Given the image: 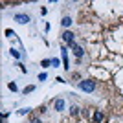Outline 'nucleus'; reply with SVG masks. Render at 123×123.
I'll list each match as a JSON object with an SVG mask.
<instances>
[{
    "mask_svg": "<svg viewBox=\"0 0 123 123\" xmlns=\"http://www.w3.org/2000/svg\"><path fill=\"white\" fill-rule=\"evenodd\" d=\"M50 64H51V61H50V59H44V61H42V66H44V68H48Z\"/></svg>",
    "mask_w": 123,
    "mask_h": 123,
    "instance_id": "obj_12",
    "label": "nucleus"
},
{
    "mask_svg": "<svg viewBox=\"0 0 123 123\" xmlns=\"http://www.w3.org/2000/svg\"><path fill=\"white\" fill-rule=\"evenodd\" d=\"M33 90H35V86H33V85H30V86H26L22 92H24V94H30V92H33Z\"/></svg>",
    "mask_w": 123,
    "mask_h": 123,
    "instance_id": "obj_9",
    "label": "nucleus"
},
{
    "mask_svg": "<svg viewBox=\"0 0 123 123\" xmlns=\"http://www.w3.org/2000/svg\"><path fill=\"white\" fill-rule=\"evenodd\" d=\"M9 90H11V92H15V90H17V85H15V83H9Z\"/></svg>",
    "mask_w": 123,
    "mask_h": 123,
    "instance_id": "obj_13",
    "label": "nucleus"
},
{
    "mask_svg": "<svg viewBox=\"0 0 123 123\" xmlns=\"http://www.w3.org/2000/svg\"><path fill=\"white\" fill-rule=\"evenodd\" d=\"M101 119H103V112H101V110H96V114H94V121L99 123Z\"/></svg>",
    "mask_w": 123,
    "mask_h": 123,
    "instance_id": "obj_8",
    "label": "nucleus"
},
{
    "mask_svg": "<svg viewBox=\"0 0 123 123\" xmlns=\"http://www.w3.org/2000/svg\"><path fill=\"white\" fill-rule=\"evenodd\" d=\"M62 61H64V70H70V66H68V57H66V48H62Z\"/></svg>",
    "mask_w": 123,
    "mask_h": 123,
    "instance_id": "obj_6",
    "label": "nucleus"
},
{
    "mask_svg": "<svg viewBox=\"0 0 123 123\" xmlns=\"http://www.w3.org/2000/svg\"><path fill=\"white\" fill-rule=\"evenodd\" d=\"M64 107H66V105H64V99H62V98L53 99V108H55V110L61 112V110H64Z\"/></svg>",
    "mask_w": 123,
    "mask_h": 123,
    "instance_id": "obj_3",
    "label": "nucleus"
},
{
    "mask_svg": "<svg viewBox=\"0 0 123 123\" xmlns=\"http://www.w3.org/2000/svg\"><path fill=\"white\" fill-rule=\"evenodd\" d=\"M77 86L81 88L83 92H88V94H92V92H96L98 85H96V81H94V79H81Z\"/></svg>",
    "mask_w": 123,
    "mask_h": 123,
    "instance_id": "obj_1",
    "label": "nucleus"
},
{
    "mask_svg": "<svg viewBox=\"0 0 123 123\" xmlns=\"http://www.w3.org/2000/svg\"><path fill=\"white\" fill-rule=\"evenodd\" d=\"M6 35H7V37H13V35H15V33H13V31H11V30H6Z\"/></svg>",
    "mask_w": 123,
    "mask_h": 123,
    "instance_id": "obj_17",
    "label": "nucleus"
},
{
    "mask_svg": "<svg viewBox=\"0 0 123 123\" xmlns=\"http://www.w3.org/2000/svg\"><path fill=\"white\" fill-rule=\"evenodd\" d=\"M13 20L18 22V24H28L31 20V17L28 13H17V15H13Z\"/></svg>",
    "mask_w": 123,
    "mask_h": 123,
    "instance_id": "obj_2",
    "label": "nucleus"
},
{
    "mask_svg": "<svg viewBox=\"0 0 123 123\" xmlns=\"http://www.w3.org/2000/svg\"><path fill=\"white\" fill-rule=\"evenodd\" d=\"M30 123H42V121H41V118H37V116H31V118H30Z\"/></svg>",
    "mask_w": 123,
    "mask_h": 123,
    "instance_id": "obj_10",
    "label": "nucleus"
},
{
    "mask_svg": "<svg viewBox=\"0 0 123 123\" xmlns=\"http://www.w3.org/2000/svg\"><path fill=\"white\" fill-rule=\"evenodd\" d=\"M61 24L64 26V28H68V26H72V18H70V17H62Z\"/></svg>",
    "mask_w": 123,
    "mask_h": 123,
    "instance_id": "obj_7",
    "label": "nucleus"
},
{
    "mask_svg": "<svg viewBox=\"0 0 123 123\" xmlns=\"http://www.w3.org/2000/svg\"><path fill=\"white\" fill-rule=\"evenodd\" d=\"M9 51H11V55L15 57V59H20V53H18L17 50H9Z\"/></svg>",
    "mask_w": 123,
    "mask_h": 123,
    "instance_id": "obj_11",
    "label": "nucleus"
},
{
    "mask_svg": "<svg viewBox=\"0 0 123 123\" xmlns=\"http://www.w3.org/2000/svg\"><path fill=\"white\" fill-rule=\"evenodd\" d=\"M51 64H53V66H59V59H51Z\"/></svg>",
    "mask_w": 123,
    "mask_h": 123,
    "instance_id": "obj_16",
    "label": "nucleus"
},
{
    "mask_svg": "<svg viewBox=\"0 0 123 123\" xmlns=\"http://www.w3.org/2000/svg\"><path fill=\"white\" fill-rule=\"evenodd\" d=\"M61 37H62V41L66 42V44H72V42H74V33H72V31H64Z\"/></svg>",
    "mask_w": 123,
    "mask_h": 123,
    "instance_id": "obj_5",
    "label": "nucleus"
},
{
    "mask_svg": "<svg viewBox=\"0 0 123 123\" xmlns=\"http://www.w3.org/2000/svg\"><path fill=\"white\" fill-rule=\"evenodd\" d=\"M70 112H72V114H77V112H79V108H77V107H72V108H70Z\"/></svg>",
    "mask_w": 123,
    "mask_h": 123,
    "instance_id": "obj_15",
    "label": "nucleus"
},
{
    "mask_svg": "<svg viewBox=\"0 0 123 123\" xmlns=\"http://www.w3.org/2000/svg\"><path fill=\"white\" fill-rule=\"evenodd\" d=\"M46 77H48L46 74H39V81H44V79H46Z\"/></svg>",
    "mask_w": 123,
    "mask_h": 123,
    "instance_id": "obj_14",
    "label": "nucleus"
},
{
    "mask_svg": "<svg viewBox=\"0 0 123 123\" xmlns=\"http://www.w3.org/2000/svg\"><path fill=\"white\" fill-rule=\"evenodd\" d=\"M68 46H70V48H72V50H74V53H75V55L79 57V59H81V57L85 55V50H83L81 46H77L75 42H72V44H68Z\"/></svg>",
    "mask_w": 123,
    "mask_h": 123,
    "instance_id": "obj_4",
    "label": "nucleus"
}]
</instances>
